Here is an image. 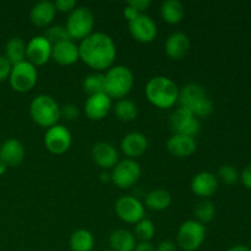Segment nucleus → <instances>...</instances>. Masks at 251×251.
Wrapping results in <instances>:
<instances>
[{
    "label": "nucleus",
    "instance_id": "obj_5",
    "mask_svg": "<svg viewBox=\"0 0 251 251\" xmlns=\"http://www.w3.org/2000/svg\"><path fill=\"white\" fill-rule=\"evenodd\" d=\"M65 28L73 41H82L93 33L95 15L88 7H75L66 20Z\"/></svg>",
    "mask_w": 251,
    "mask_h": 251
},
{
    "label": "nucleus",
    "instance_id": "obj_1",
    "mask_svg": "<svg viewBox=\"0 0 251 251\" xmlns=\"http://www.w3.org/2000/svg\"><path fill=\"white\" fill-rule=\"evenodd\" d=\"M80 59L97 73L109 70L117 58V47L110 36L103 32H93L78 46Z\"/></svg>",
    "mask_w": 251,
    "mask_h": 251
},
{
    "label": "nucleus",
    "instance_id": "obj_13",
    "mask_svg": "<svg viewBox=\"0 0 251 251\" xmlns=\"http://www.w3.org/2000/svg\"><path fill=\"white\" fill-rule=\"evenodd\" d=\"M51 44L44 36H36L26 44V60L34 66H41L51 59Z\"/></svg>",
    "mask_w": 251,
    "mask_h": 251
},
{
    "label": "nucleus",
    "instance_id": "obj_23",
    "mask_svg": "<svg viewBox=\"0 0 251 251\" xmlns=\"http://www.w3.org/2000/svg\"><path fill=\"white\" fill-rule=\"evenodd\" d=\"M0 153L7 167H17L25 158V147L19 140L7 139L0 147Z\"/></svg>",
    "mask_w": 251,
    "mask_h": 251
},
{
    "label": "nucleus",
    "instance_id": "obj_32",
    "mask_svg": "<svg viewBox=\"0 0 251 251\" xmlns=\"http://www.w3.org/2000/svg\"><path fill=\"white\" fill-rule=\"evenodd\" d=\"M154 232L156 229H154V225L151 220L142 218L140 222L135 225L134 235L140 242H150L153 238Z\"/></svg>",
    "mask_w": 251,
    "mask_h": 251
},
{
    "label": "nucleus",
    "instance_id": "obj_40",
    "mask_svg": "<svg viewBox=\"0 0 251 251\" xmlns=\"http://www.w3.org/2000/svg\"><path fill=\"white\" fill-rule=\"evenodd\" d=\"M123 14H124L125 19H126L129 22L132 21L134 19H136L139 15H141L136 9H134L132 6H130L129 4H126V6L124 7V11H123Z\"/></svg>",
    "mask_w": 251,
    "mask_h": 251
},
{
    "label": "nucleus",
    "instance_id": "obj_47",
    "mask_svg": "<svg viewBox=\"0 0 251 251\" xmlns=\"http://www.w3.org/2000/svg\"><path fill=\"white\" fill-rule=\"evenodd\" d=\"M249 248H250V250H251V240H250V247Z\"/></svg>",
    "mask_w": 251,
    "mask_h": 251
},
{
    "label": "nucleus",
    "instance_id": "obj_31",
    "mask_svg": "<svg viewBox=\"0 0 251 251\" xmlns=\"http://www.w3.org/2000/svg\"><path fill=\"white\" fill-rule=\"evenodd\" d=\"M194 212H195L196 221L205 225V223L211 222L215 218L216 208L213 202H211L210 200H202L195 206Z\"/></svg>",
    "mask_w": 251,
    "mask_h": 251
},
{
    "label": "nucleus",
    "instance_id": "obj_19",
    "mask_svg": "<svg viewBox=\"0 0 251 251\" xmlns=\"http://www.w3.org/2000/svg\"><path fill=\"white\" fill-rule=\"evenodd\" d=\"M51 59L59 65H73L80 59L78 46L74 41H64L51 47Z\"/></svg>",
    "mask_w": 251,
    "mask_h": 251
},
{
    "label": "nucleus",
    "instance_id": "obj_25",
    "mask_svg": "<svg viewBox=\"0 0 251 251\" xmlns=\"http://www.w3.org/2000/svg\"><path fill=\"white\" fill-rule=\"evenodd\" d=\"M5 58L11 65L22 63L26 60V43L20 37H12L5 46Z\"/></svg>",
    "mask_w": 251,
    "mask_h": 251
},
{
    "label": "nucleus",
    "instance_id": "obj_17",
    "mask_svg": "<svg viewBox=\"0 0 251 251\" xmlns=\"http://www.w3.org/2000/svg\"><path fill=\"white\" fill-rule=\"evenodd\" d=\"M92 158L100 168L113 169L119 162V154L109 142H97L92 147Z\"/></svg>",
    "mask_w": 251,
    "mask_h": 251
},
{
    "label": "nucleus",
    "instance_id": "obj_30",
    "mask_svg": "<svg viewBox=\"0 0 251 251\" xmlns=\"http://www.w3.org/2000/svg\"><path fill=\"white\" fill-rule=\"evenodd\" d=\"M83 90L88 96L105 93V77L102 73L90 74L83 80Z\"/></svg>",
    "mask_w": 251,
    "mask_h": 251
},
{
    "label": "nucleus",
    "instance_id": "obj_24",
    "mask_svg": "<svg viewBox=\"0 0 251 251\" xmlns=\"http://www.w3.org/2000/svg\"><path fill=\"white\" fill-rule=\"evenodd\" d=\"M109 247L113 251H134L136 238L130 230L117 229L110 234Z\"/></svg>",
    "mask_w": 251,
    "mask_h": 251
},
{
    "label": "nucleus",
    "instance_id": "obj_15",
    "mask_svg": "<svg viewBox=\"0 0 251 251\" xmlns=\"http://www.w3.org/2000/svg\"><path fill=\"white\" fill-rule=\"evenodd\" d=\"M191 190L199 198L207 200L213 196L218 189V178L211 172H200L191 180Z\"/></svg>",
    "mask_w": 251,
    "mask_h": 251
},
{
    "label": "nucleus",
    "instance_id": "obj_37",
    "mask_svg": "<svg viewBox=\"0 0 251 251\" xmlns=\"http://www.w3.org/2000/svg\"><path fill=\"white\" fill-rule=\"evenodd\" d=\"M56 11L60 12H71L76 7L75 0H56L54 1Z\"/></svg>",
    "mask_w": 251,
    "mask_h": 251
},
{
    "label": "nucleus",
    "instance_id": "obj_43",
    "mask_svg": "<svg viewBox=\"0 0 251 251\" xmlns=\"http://www.w3.org/2000/svg\"><path fill=\"white\" fill-rule=\"evenodd\" d=\"M227 251H251V250L249 247H245V245H234V247H232Z\"/></svg>",
    "mask_w": 251,
    "mask_h": 251
},
{
    "label": "nucleus",
    "instance_id": "obj_14",
    "mask_svg": "<svg viewBox=\"0 0 251 251\" xmlns=\"http://www.w3.org/2000/svg\"><path fill=\"white\" fill-rule=\"evenodd\" d=\"M110 109H112V98L107 93L90 96L85 102L86 115L88 119L95 122L104 119Z\"/></svg>",
    "mask_w": 251,
    "mask_h": 251
},
{
    "label": "nucleus",
    "instance_id": "obj_28",
    "mask_svg": "<svg viewBox=\"0 0 251 251\" xmlns=\"http://www.w3.org/2000/svg\"><path fill=\"white\" fill-rule=\"evenodd\" d=\"M70 248L73 251H92L95 248V238L90 230L77 229L71 234Z\"/></svg>",
    "mask_w": 251,
    "mask_h": 251
},
{
    "label": "nucleus",
    "instance_id": "obj_3",
    "mask_svg": "<svg viewBox=\"0 0 251 251\" xmlns=\"http://www.w3.org/2000/svg\"><path fill=\"white\" fill-rule=\"evenodd\" d=\"M29 114L32 120L42 127L54 126L60 118V107L53 97L48 95H39L31 102Z\"/></svg>",
    "mask_w": 251,
    "mask_h": 251
},
{
    "label": "nucleus",
    "instance_id": "obj_16",
    "mask_svg": "<svg viewBox=\"0 0 251 251\" xmlns=\"http://www.w3.org/2000/svg\"><path fill=\"white\" fill-rule=\"evenodd\" d=\"M149 147L147 137L142 132L131 131L123 137L120 142V149L123 153L130 159H135L142 156Z\"/></svg>",
    "mask_w": 251,
    "mask_h": 251
},
{
    "label": "nucleus",
    "instance_id": "obj_46",
    "mask_svg": "<svg viewBox=\"0 0 251 251\" xmlns=\"http://www.w3.org/2000/svg\"><path fill=\"white\" fill-rule=\"evenodd\" d=\"M100 251H113V250H110V249H104V250H100Z\"/></svg>",
    "mask_w": 251,
    "mask_h": 251
},
{
    "label": "nucleus",
    "instance_id": "obj_38",
    "mask_svg": "<svg viewBox=\"0 0 251 251\" xmlns=\"http://www.w3.org/2000/svg\"><path fill=\"white\" fill-rule=\"evenodd\" d=\"M127 4L134 7V9H136L140 14H144V11H146L151 6L150 0H132V1H129Z\"/></svg>",
    "mask_w": 251,
    "mask_h": 251
},
{
    "label": "nucleus",
    "instance_id": "obj_21",
    "mask_svg": "<svg viewBox=\"0 0 251 251\" xmlns=\"http://www.w3.org/2000/svg\"><path fill=\"white\" fill-rule=\"evenodd\" d=\"M56 15V9L53 1L43 0L32 6L29 20L36 27H48Z\"/></svg>",
    "mask_w": 251,
    "mask_h": 251
},
{
    "label": "nucleus",
    "instance_id": "obj_7",
    "mask_svg": "<svg viewBox=\"0 0 251 251\" xmlns=\"http://www.w3.org/2000/svg\"><path fill=\"white\" fill-rule=\"evenodd\" d=\"M141 167L135 159L125 158L119 161L117 166L113 168L112 173V183L119 189H130L139 183L141 178Z\"/></svg>",
    "mask_w": 251,
    "mask_h": 251
},
{
    "label": "nucleus",
    "instance_id": "obj_45",
    "mask_svg": "<svg viewBox=\"0 0 251 251\" xmlns=\"http://www.w3.org/2000/svg\"><path fill=\"white\" fill-rule=\"evenodd\" d=\"M6 169H7V164L5 163L4 158H2L1 153H0V176H1L5 172H6Z\"/></svg>",
    "mask_w": 251,
    "mask_h": 251
},
{
    "label": "nucleus",
    "instance_id": "obj_12",
    "mask_svg": "<svg viewBox=\"0 0 251 251\" xmlns=\"http://www.w3.org/2000/svg\"><path fill=\"white\" fill-rule=\"evenodd\" d=\"M130 34L140 43H151L156 39L158 29L157 25L149 15L141 14L129 22Z\"/></svg>",
    "mask_w": 251,
    "mask_h": 251
},
{
    "label": "nucleus",
    "instance_id": "obj_41",
    "mask_svg": "<svg viewBox=\"0 0 251 251\" xmlns=\"http://www.w3.org/2000/svg\"><path fill=\"white\" fill-rule=\"evenodd\" d=\"M154 251H176V245L172 240H164L157 245Z\"/></svg>",
    "mask_w": 251,
    "mask_h": 251
},
{
    "label": "nucleus",
    "instance_id": "obj_39",
    "mask_svg": "<svg viewBox=\"0 0 251 251\" xmlns=\"http://www.w3.org/2000/svg\"><path fill=\"white\" fill-rule=\"evenodd\" d=\"M240 180H242L243 185L247 189L251 190V164H248L244 169H243L242 174H240Z\"/></svg>",
    "mask_w": 251,
    "mask_h": 251
},
{
    "label": "nucleus",
    "instance_id": "obj_6",
    "mask_svg": "<svg viewBox=\"0 0 251 251\" xmlns=\"http://www.w3.org/2000/svg\"><path fill=\"white\" fill-rule=\"evenodd\" d=\"M206 238V228L196 220H188L179 227L176 243L184 251H196Z\"/></svg>",
    "mask_w": 251,
    "mask_h": 251
},
{
    "label": "nucleus",
    "instance_id": "obj_35",
    "mask_svg": "<svg viewBox=\"0 0 251 251\" xmlns=\"http://www.w3.org/2000/svg\"><path fill=\"white\" fill-rule=\"evenodd\" d=\"M80 115V110L78 107L74 103H66L63 107H60V118H64L68 122H73L76 120Z\"/></svg>",
    "mask_w": 251,
    "mask_h": 251
},
{
    "label": "nucleus",
    "instance_id": "obj_8",
    "mask_svg": "<svg viewBox=\"0 0 251 251\" xmlns=\"http://www.w3.org/2000/svg\"><path fill=\"white\" fill-rule=\"evenodd\" d=\"M37 80H38V71H37L36 66L32 65L27 60L12 65L9 81L11 87L16 92H28L36 86Z\"/></svg>",
    "mask_w": 251,
    "mask_h": 251
},
{
    "label": "nucleus",
    "instance_id": "obj_26",
    "mask_svg": "<svg viewBox=\"0 0 251 251\" xmlns=\"http://www.w3.org/2000/svg\"><path fill=\"white\" fill-rule=\"evenodd\" d=\"M172 196L164 189H154L145 198V205L152 211H164L171 206Z\"/></svg>",
    "mask_w": 251,
    "mask_h": 251
},
{
    "label": "nucleus",
    "instance_id": "obj_22",
    "mask_svg": "<svg viewBox=\"0 0 251 251\" xmlns=\"http://www.w3.org/2000/svg\"><path fill=\"white\" fill-rule=\"evenodd\" d=\"M206 97H208V95L203 86L199 83H189L179 90L178 102L180 103V107L186 108L191 112Z\"/></svg>",
    "mask_w": 251,
    "mask_h": 251
},
{
    "label": "nucleus",
    "instance_id": "obj_2",
    "mask_svg": "<svg viewBox=\"0 0 251 251\" xmlns=\"http://www.w3.org/2000/svg\"><path fill=\"white\" fill-rule=\"evenodd\" d=\"M147 100L159 109L172 108L179 98V88L176 83L167 76H154L150 78L145 88Z\"/></svg>",
    "mask_w": 251,
    "mask_h": 251
},
{
    "label": "nucleus",
    "instance_id": "obj_34",
    "mask_svg": "<svg viewBox=\"0 0 251 251\" xmlns=\"http://www.w3.org/2000/svg\"><path fill=\"white\" fill-rule=\"evenodd\" d=\"M218 178H220L226 185H234V184L240 179V174L238 173V171L233 166L225 164V166L220 167V169H218Z\"/></svg>",
    "mask_w": 251,
    "mask_h": 251
},
{
    "label": "nucleus",
    "instance_id": "obj_36",
    "mask_svg": "<svg viewBox=\"0 0 251 251\" xmlns=\"http://www.w3.org/2000/svg\"><path fill=\"white\" fill-rule=\"evenodd\" d=\"M11 69V63L5 58V55H0V82L5 81L6 78H9Z\"/></svg>",
    "mask_w": 251,
    "mask_h": 251
},
{
    "label": "nucleus",
    "instance_id": "obj_4",
    "mask_svg": "<svg viewBox=\"0 0 251 251\" xmlns=\"http://www.w3.org/2000/svg\"><path fill=\"white\" fill-rule=\"evenodd\" d=\"M105 77V93L110 98L123 100L127 96L134 86V74L124 65H113L107 70Z\"/></svg>",
    "mask_w": 251,
    "mask_h": 251
},
{
    "label": "nucleus",
    "instance_id": "obj_44",
    "mask_svg": "<svg viewBox=\"0 0 251 251\" xmlns=\"http://www.w3.org/2000/svg\"><path fill=\"white\" fill-rule=\"evenodd\" d=\"M100 180H102V183H109V181H112V176L108 172H103L100 174Z\"/></svg>",
    "mask_w": 251,
    "mask_h": 251
},
{
    "label": "nucleus",
    "instance_id": "obj_29",
    "mask_svg": "<svg viewBox=\"0 0 251 251\" xmlns=\"http://www.w3.org/2000/svg\"><path fill=\"white\" fill-rule=\"evenodd\" d=\"M114 113L118 119L122 122H132L137 118L139 109L132 100L123 98V100H118L114 104Z\"/></svg>",
    "mask_w": 251,
    "mask_h": 251
},
{
    "label": "nucleus",
    "instance_id": "obj_18",
    "mask_svg": "<svg viewBox=\"0 0 251 251\" xmlns=\"http://www.w3.org/2000/svg\"><path fill=\"white\" fill-rule=\"evenodd\" d=\"M190 38L184 32H174L167 38L164 50L173 60H180L190 50Z\"/></svg>",
    "mask_w": 251,
    "mask_h": 251
},
{
    "label": "nucleus",
    "instance_id": "obj_9",
    "mask_svg": "<svg viewBox=\"0 0 251 251\" xmlns=\"http://www.w3.org/2000/svg\"><path fill=\"white\" fill-rule=\"evenodd\" d=\"M169 125L173 134L195 137L201 131L200 120L190 110L183 107L176 108L172 113L169 118Z\"/></svg>",
    "mask_w": 251,
    "mask_h": 251
},
{
    "label": "nucleus",
    "instance_id": "obj_27",
    "mask_svg": "<svg viewBox=\"0 0 251 251\" xmlns=\"http://www.w3.org/2000/svg\"><path fill=\"white\" fill-rule=\"evenodd\" d=\"M184 12V5L179 0H166L161 5V16L167 24H179L183 20Z\"/></svg>",
    "mask_w": 251,
    "mask_h": 251
},
{
    "label": "nucleus",
    "instance_id": "obj_20",
    "mask_svg": "<svg viewBox=\"0 0 251 251\" xmlns=\"http://www.w3.org/2000/svg\"><path fill=\"white\" fill-rule=\"evenodd\" d=\"M198 149V142L195 137L186 136V135L173 134L167 141V150L169 153L176 157H189Z\"/></svg>",
    "mask_w": 251,
    "mask_h": 251
},
{
    "label": "nucleus",
    "instance_id": "obj_42",
    "mask_svg": "<svg viewBox=\"0 0 251 251\" xmlns=\"http://www.w3.org/2000/svg\"><path fill=\"white\" fill-rule=\"evenodd\" d=\"M134 251H154V248L151 242H139L136 243Z\"/></svg>",
    "mask_w": 251,
    "mask_h": 251
},
{
    "label": "nucleus",
    "instance_id": "obj_10",
    "mask_svg": "<svg viewBox=\"0 0 251 251\" xmlns=\"http://www.w3.org/2000/svg\"><path fill=\"white\" fill-rule=\"evenodd\" d=\"M114 210L123 222L130 223V225H136L142 218H145L144 203L131 195H124L118 199Z\"/></svg>",
    "mask_w": 251,
    "mask_h": 251
},
{
    "label": "nucleus",
    "instance_id": "obj_11",
    "mask_svg": "<svg viewBox=\"0 0 251 251\" xmlns=\"http://www.w3.org/2000/svg\"><path fill=\"white\" fill-rule=\"evenodd\" d=\"M73 136L68 127L56 124L47 129L44 134V146L50 153L63 154L70 149Z\"/></svg>",
    "mask_w": 251,
    "mask_h": 251
},
{
    "label": "nucleus",
    "instance_id": "obj_33",
    "mask_svg": "<svg viewBox=\"0 0 251 251\" xmlns=\"http://www.w3.org/2000/svg\"><path fill=\"white\" fill-rule=\"evenodd\" d=\"M47 39L49 41V43L51 46L56 43H60L64 41H70V36H69L68 31H66L65 26H61V25H55V26H50L47 28L46 33L43 34ZM73 41V39H71Z\"/></svg>",
    "mask_w": 251,
    "mask_h": 251
}]
</instances>
